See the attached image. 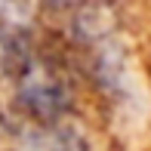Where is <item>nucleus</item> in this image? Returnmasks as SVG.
<instances>
[{"instance_id": "f257e3e1", "label": "nucleus", "mask_w": 151, "mask_h": 151, "mask_svg": "<svg viewBox=\"0 0 151 151\" xmlns=\"http://www.w3.org/2000/svg\"><path fill=\"white\" fill-rule=\"evenodd\" d=\"M19 99L37 120H59L62 114L71 108V96L68 86L62 83L56 74L43 65H28L22 74V86H19Z\"/></svg>"}]
</instances>
